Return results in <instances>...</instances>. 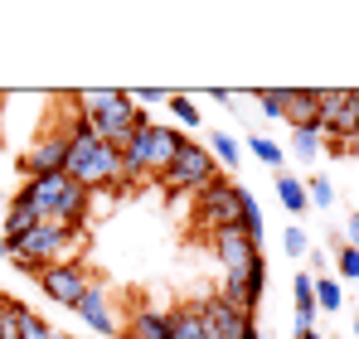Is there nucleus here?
I'll list each match as a JSON object with an SVG mask.
<instances>
[{
  "instance_id": "f257e3e1",
  "label": "nucleus",
  "mask_w": 359,
  "mask_h": 339,
  "mask_svg": "<svg viewBox=\"0 0 359 339\" xmlns=\"http://www.w3.org/2000/svg\"><path fill=\"white\" fill-rule=\"evenodd\" d=\"M63 136H68V165H63V174L73 184H83L88 194H126L131 189V179L121 170V151H112L83 116H73Z\"/></svg>"
},
{
  "instance_id": "f03ea898",
  "label": "nucleus",
  "mask_w": 359,
  "mask_h": 339,
  "mask_svg": "<svg viewBox=\"0 0 359 339\" xmlns=\"http://www.w3.org/2000/svg\"><path fill=\"white\" fill-rule=\"evenodd\" d=\"M15 199H25L44 223H63L73 233H88V209H93V194L83 184H73L68 174H44V179H25L15 189Z\"/></svg>"
},
{
  "instance_id": "7ed1b4c3",
  "label": "nucleus",
  "mask_w": 359,
  "mask_h": 339,
  "mask_svg": "<svg viewBox=\"0 0 359 339\" xmlns=\"http://www.w3.org/2000/svg\"><path fill=\"white\" fill-rule=\"evenodd\" d=\"M180 146H184V136H180L175 126H161V121H146V126H136V136L121 146V170H126V179L136 184V179H161L170 160L180 155Z\"/></svg>"
},
{
  "instance_id": "20e7f679",
  "label": "nucleus",
  "mask_w": 359,
  "mask_h": 339,
  "mask_svg": "<svg viewBox=\"0 0 359 339\" xmlns=\"http://www.w3.org/2000/svg\"><path fill=\"white\" fill-rule=\"evenodd\" d=\"M83 237L88 233H73V228L63 223H34V233L20 242V247H10V257H15V267L25 272V277H39L44 267H54V262H78V247H83Z\"/></svg>"
},
{
  "instance_id": "39448f33",
  "label": "nucleus",
  "mask_w": 359,
  "mask_h": 339,
  "mask_svg": "<svg viewBox=\"0 0 359 339\" xmlns=\"http://www.w3.org/2000/svg\"><path fill=\"white\" fill-rule=\"evenodd\" d=\"M243 199H248V189L233 184V179H209L199 194H194V228H209V237L214 233H229V228H243Z\"/></svg>"
},
{
  "instance_id": "423d86ee",
  "label": "nucleus",
  "mask_w": 359,
  "mask_h": 339,
  "mask_svg": "<svg viewBox=\"0 0 359 339\" xmlns=\"http://www.w3.org/2000/svg\"><path fill=\"white\" fill-rule=\"evenodd\" d=\"M209 179H219V160L209 155V146L184 141V146H180V155L170 160V170H165L156 184H161V189H170V194H199Z\"/></svg>"
},
{
  "instance_id": "0eeeda50",
  "label": "nucleus",
  "mask_w": 359,
  "mask_h": 339,
  "mask_svg": "<svg viewBox=\"0 0 359 339\" xmlns=\"http://www.w3.org/2000/svg\"><path fill=\"white\" fill-rule=\"evenodd\" d=\"M316 97H320V136L325 141H350L359 131L355 88H316Z\"/></svg>"
},
{
  "instance_id": "6e6552de",
  "label": "nucleus",
  "mask_w": 359,
  "mask_h": 339,
  "mask_svg": "<svg viewBox=\"0 0 359 339\" xmlns=\"http://www.w3.org/2000/svg\"><path fill=\"white\" fill-rule=\"evenodd\" d=\"M34 282H39V291H44L54 305H68V310H73V305L83 300V291L93 286V277H88V262L78 257V262H54V267H44Z\"/></svg>"
},
{
  "instance_id": "1a4fd4ad",
  "label": "nucleus",
  "mask_w": 359,
  "mask_h": 339,
  "mask_svg": "<svg viewBox=\"0 0 359 339\" xmlns=\"http://www.w3.org/2000/svg\"><path fill=\"white\" fill-rule=\"evenodd\" d=\"M63 165H68V136H63V131H44L39 141H29V146L20 151V170H25V179L63 174Z\"/></svg>"
},
{
  "instance_id": "9d476101",
  "label": "nucleus",
  "mask_w": 359,
  "mask_h": 339,
  "mask_svg": "<svg viewBox=\"0 0 359 339\" xmlns=\"http://www.w3.org/2000/svg\"><path fill=\"white\" fill-rule=\"evenodd\" d=\"M146 121H151V116L141 112V107H136L131 97H121L117 107H107L102 116H93L88 126H93V131H97V136H102V141H107L112 151H121V146H126V141L136 136V126H146Z\"/></svg>"
},
{
  "instance_id": "9b49d317",
  "label": "nucleus",
  "mask_w": 359,
  "mask_h": 339,
  "mask_svg": "<svg viewBox=\"0 0 359 339\" xmlns=\"http://www.w3.org/2000/svg\"><path fill=\"white\" fill-rule=\"evenodd\" d=\"M194 305H199V320L214 330V339H243L252 330V315L233 310L224 296H209V300H194Z\"/></svg>"
},
{
  "instance_id": "f8f14e48",
  "label": "nucleus",
  "mask_w": 359,
  "mask_h": 339,
  "mask_svg": "<svg viewBox=\"0 0 359 339\" xmlns=\"http://www.w3.org/2000/svg\"><path fill=\"white\" fill-rule=\"evenodd\" d=\"M73 315H78V320L93 330V335H121V320L112 315V296H107L97 282L83 291V300L73 305Z\"/></svg>"
},
{
  "instance_id": "ddd939ff",
  "label": "nucleus",
  "mask_w": 359,
  "mask_h": 339,
  "mask_svg": "<svg viewBox=\"0 0 359 339\" xmlns=\"http://www.w3.org/2000/svg\"><path fill=\"white\" fill-rule=\"evenodd\" d=\"M214 257H219V267H224V277L229 272H243L252 257H262L257 252V242H248V233L243 228H229V233H214Z\"/></svg>"
},
{
  "instance_id": "4468645a",
  "label": "nucleus",
  "mask_w": 359,
  "mask_h": 339,
  "mask_svg": "<svg viewBox=\"0 0 359 339\" xmlns=\"http://www.w3.org/2000/svg\"><path fill=\"white\" fill-rule=\"evenodd\" d=\"M126 339H170V310L165 305H136L121 325Z\"/></svg>"
},
{
  "instance_id": "2eb2a0df",
  "label": "nucleus",
  "mask_w": 359,
  "mask_h": 339,
  "mask_svg": "<svg viewBox=\"0 0 359 339\" xmlns=\"http://www.w3.org/2000/svg\"><path fill=\"white\" fill-rule=\"evenodd\" d=\"M292 131H320V97L316 88H287V116Z\"/></svg>"
},
{
  "instance_id": "dca6fc26",
  "label": "nucleus",
  "mask_w": 359,
  "mask_h": 339,
  "mask_svg": "<svg viewBox=\"0 0 359 339\" xmlns=\"http://www.w3.org/2000/svg\"><path fill=\"white\" fill-rule=\"evenodd\" d=\"M34 223H39V214L25 204V199H10V209H5V223H0V233H5V242L10 247H20L29 233H34Z\"/></svg>"
},
{
  "instance_id": "f3484780",
  "label": "nucleus",
  "mask_w": 359,
  "mask_h": 339,
  "mask_svg": "<svg viewBox=\"0 0 359 339\" xmlns=\"http://www.w3.org/2000/svg\"><path fill=\"white\" fill-rule=\"evenodd\" d=\"M277 199H282V209L292 214V219H301L311 204H306V179H297V174H287V170H277Z\"/></svg>"
},
{
  "instance_id": "a211bd4d",
  "label": "nucleus",
  "mask_w": 359,
  "mask_h": 339,
  "mask_svg": "<svg viewBox=\"0 0 359 339\" xmlns=\"http://www.w3.org/2000/svg\"><path fill=\"white\" fill-rule=\"evenodd\" d=\"M170 339H204V320H199V305H175L170 310Z\"/></svg>"
},
{
  "instance_id": "6ab92c4d",
  "label": "nucleus",
  "mask_w": 359,
  "mask_h": 339,
  "mask_svg": "<svg viewBox=\"0 0 359 339\" xmlns=\"http://www.w3.org/2000/svg\"><path fill=\"white\" fill-rule=\"evenodd\" d=\"M340 305H345V286L335 282V277H316V310L335 315Z\"/></svg>"
},
{
  "instance_id": "aec40b11",
  "label": "nucleus",
  "mask_w": 359,
  "mask_h": 339,
  "mask_svg": "<svg viewBox=\"0 0 359 339\" xmlns=\"http://www.w3.org/2000/svg\"><path fill=\"white\" fill-rule=\"evenodd\" d=\"M209 155L219 160V165H238V141L229 136V131H209Z\"/></svg>"
},
{
  "instance_id": "412c9836",
  "label": "nucleus",
  "mask_w": 359,
  "mask_h": 339,
  "mask_svg": "<svg viewBox=\"0 0 359 339\" xmlns=\"http://www.w3.org/2000/svg\"><path fill=\"white\" fill-rule=\"evenodd\" d=\"M262 291H267V262L252 257V262H248V305H252V310L262 305Z\"/></svg>"
},
{
  "instance_id": "4be33fe9",
  "label": "nucleus",
  "mask_w": 359,
  "mask_h": 339,
  "mask_svg": "<svg viewBox=\"0 0 359 339\" xmlns=\"http://www.w3.org/2000/svg\"><path fill=\"white\" fill-rule=\"evenodd\" d=\"M252 97H257L262 116H272V121L287 116V88H262V92H252Z\"/></svg>"
},
{
  "instance_id": "5701e85b",
  "label": "nucleus",
  "mask_w": 359,
  "mask_h": 339,
  "mask_svg": "<svg viewBox=\"0 0 359 339\" xmlns=\"http://www.w3.org/2000/svg\"><path fill=\"white\" fill-rule=\"evenodd\" d=\"M320 141H325L320 131H292V155L297 160H316L320 155Z\"/></svg>"
},
{
  "instance_id": "b1692460",
  "label": "nucleus",
  "mask_w": 359,
  "mask_h": 339,
  "mask_svg": "<svg viewBox=\"0 0 359 339\" xmlns=\"http://www.w3.org/2000/svg\"><path fill=\"white\" fill-rule=\"evenodd\" d=\"M306 204H311V209H330V204H335V189H330V179H325V174L306 179Z\"/></svg>"
},
{
  "instance_id": "393cba45",
  "label": "nucleus",
  "mask_w": 359,
  "mask_h": 339,
  "mask_svg": "<svg viewBox=\"0 0 359 339\" xmlns=\"http://www.w3.org/2000/svg\"><path fill=\"white\" fill-rule=\"evenodd\" d=\"M248 151H252L262 165L282 170V146H277V141H267V136H248Z\"/></svg>"
},
{
  "instance_id": "a878e982",
  "label": "nucleus",
  "mask_w": 359,
  "mask_h": 339,
  "mask_svg": "<svg viewBox=\"0 0 359 339\" xmlns=\"http://www.w3.org/2000/svg\"><path fill=\"white\" fill-rule=\"evenodd\" d=\"M243 233H248V242H262V204L252 194L243 199Z\"/></svg>"
},
{
  "instance_id": "bb28decb",
  "label": "nucleus",
  "mask_w": 359,
  "mask_h": 339,
  "mask_svg": "<svg viewBox=\"0 0 359 339\" xmlns=\"http://www.w3.org/2000/svg\"><path fill=\"white\" fill-rule=\"evenodd\" d=\"M20 339H54V330H49L44 315H34V310L25 305V315H20Z\"/></svg>"
},
{
  "instance_id": "cd10ccee",
  "label": "nucleus",
  "mask_w": 359,
  "mask_h": 339,
  "mask_svg": "<svg viewBox=\"0 0 359 339\" xmlns=\"http://www.w3.org/2000/svg\"><path fill=\"white\" fill-rule=\"evenodd\" d=\"M165 102H170V112H175V121H180V126H199V112H194V102H189L184 92H170Z\"/></svg>"
},
{
  "instance_id": "c85d7f7f",
  "label": "nucleus",
  "mask_w": 359,
  "mask_h": 339,
  "mask_svg": "<svg viewBox=\"0 0 359 339\" xmlns=\"http://www.w3.org/2000/svg\"><path fill=\"white\" fill-rule=\"evenodd\" d=\"M20 315H25V305H20V300H5V315H0V339H20Z\"/></svg>"
},
{
  "instance_id": "c756f323",
  "label": "nucleus",
  "mask_w": 359,
  "mask_h": 339,
  "mask_svg": "<svg viewBox=\"0 0 359 339\" xmlns=\"http://www.w3.org/2000/svg\"><path fill=\"white\" fill-rule=\"evenodd\" d=\"M282 247H287V257H306V252H311V242H306V228L292 223L287 233H282Z\"/></svg>"
},
{
  "instance_id": "7c9ffc66",
  "label": "nucleus",
  "mask_w": 359,
  "mask_h": 339,
  "mask_svg": "<svg viewBox=\"0 0 359 339\" xmlns=\"http://www.w3.org/2000/svg\"><path fill=\"white\" fill-rule=\"evenodd\" d=\"M335 262H340V277L345 282H359V252L355 247H335Z\"/></svg>"
},
{
  "instance_id": "2f4dec72",
  "label": "nucleus",
  "mask_w": 359,
  "mask_h": 339,
  "mask_svg": "<svg viewBox=\"0 0 359 339\" xmlns=\"http://www.w3.org/2000/svg\"><path fill=\"white\" fill-rule=\"evenodd\" d=\"M165 97H170V92H161V88H141V92H131V102H136V107H161Z\"/></svg>"
},
{
  "instance_id": "473e14b6",
  "label": "nucleus",
  "mask_w": 359,
  "mask_h": 339,
  "mask_svg": "<svg viewBox=\"0 0 359 339\" xmlns=\"http://www.w3.org/2000/svg\"><path fill=\"white\" fill-rule=\"evenodd\" d=\"M340 247H355V252H359V214L345 219V237H340Z\"/></svg>"
},
{
  "instance_id": "72a5a7b5",
  "label": "nucleus",
  "mask_w": 359,
  "mask_h": 339,
  "mask_svg": "<svg viewBox=\"0 0 359 339\" xmlns=\"http://www.w3.org/2000/svg\"><path fill=\"white\" fill-rule=\"evenodd\" d=\"M292 339H320V335H316V330H297Z\"/></svg>"
},
{
  "instance_id": "f704fd0d",
  "label": "nucleus",
  "mask_w": 359,
  "mask_h": 339,
  "mask_svg": "<svg viewBox=\"0 0 359 339\" xmlns=\"http://www.w3.org/2000/svg\"><path fill=\"white\" fill-rule=\"evenodd\" d=\"M0 257H10V242H5V233H0Z\"/></svg>"
},
{
  "instance_id": "c9c22d12",
  "label": "nucleus",
  "mask_w": 359,
  "mask_h": 339,
  "mask_svg": "<svg viewBox=\"0 0 359 339\" xmlns=\"http://www.w3.org/2000/svg\"><path fill=\"white\" fill-rule=\"evenodd\" d=\"M5 300H10V296H5V291H0V315H5Z\"/></svg>"
},
{
  "instance_id": "e433bc0d",
  "label": "nucleus",
  "mask_w": 359,
  "mask_h": 339,
  "mask_svg": "<svg viewBox=\"0 0 359 339\" xmlns=\"http://www.w3.org/2000/svg\"><path fill=\"white\" fill-rule=\"evenodd\" d=\"M355 339H359V315H355Z\"/></svg>"
},
{
  "instance_id": "4c0bfd02",
  "label": "nucleus",
  "mask_w": 359,
  "mask_h": 339,
  "mask_svg": "<svg viewBox=\"0 0 359 339\" xmlns=\"http://www.w3.org/2000/svg\"><path fill=\"white\" fill-rule=\"evenodd\" d=\"M54 339H68V335H54Z\"/></svg>"
},
{
  "instance_id": "58836bf2",
  "label": "nucleus",
  "mask_w": 359,
  "mask_h": 339,
  "mask_svg": "<svg viewBox=\"0 0 359 339\" xmlns=\"http://www.w3.org/2000/svg\"><path fill=\"white\" fill-rule=\"evenodd\" d=\"M355 97H359V92H355Z\"/></svg>"
}]
</instances>
